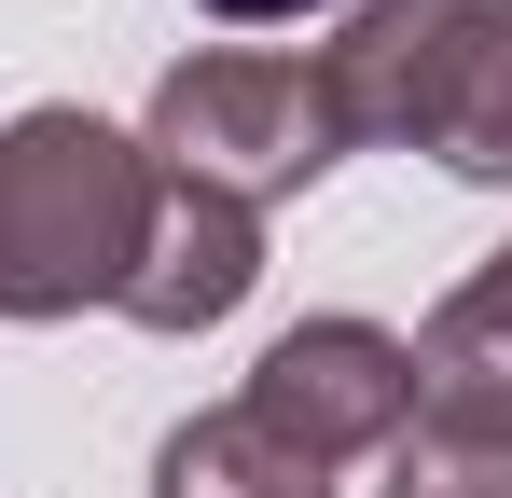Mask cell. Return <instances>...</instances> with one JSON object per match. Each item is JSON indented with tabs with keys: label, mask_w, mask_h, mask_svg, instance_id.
Returning <instances> with one entry per match:
<instances>
[{
	"label": "cell",
	"mask_w": 512,
	"mask_h": 498,
	"mask_svg": "<svg viewBox=\"0 0 512 498\" xmlns=\"http://www.w3.org/2000/svg\"><path fill=\"white\" fill-rule=\"evenodd\" d=\"M167 208V166L139 153L125 125H97L70 97L0 125V319H84L125 305L139 249Z\"/></svg>",
	"instance_id": "6da1fadb"
},
{
	"label": "cell",
	"mask_w": 512,
	"mask_h": 498,
	"mask_svg": "<svg viewBox=\"0 0 512 498\" xmlns=\"http://www.w3.org/2000/svg\"><path fill=\"white\" fill-rule=\"evenodd\" d=\"M139 153L167 166L180 194H222V208H277L305 194L319 166H346V125H333V83L319 56H277V42H208L153 70V111H139Z\"/></svg>",
	"instance_id": "7a4b0ae2"
},
{
	"label": "cell",
	"mask_w": 512,
	"mask_h": 498,
	"mask_svg": "<svg viewBox=\"0 0 512 498\" xmlns=\"http://www.w3.org/2000/svg\"><path fill=\"white\" fill-rule=\"evenodd\" d=\"M236 402H250L277 443H305L319 471L388 457V443L416 429V332H388V319H291L250 360Z\"/></svg>",
	"instance_id": "3957f363"
},
{
	"label": "cell",
	"mask_w": 512,
	"mask_h": 498,
	"mask_svg": "<svg viewBox=\"0 0 512 498\" xmlns=\"http://www.w3.org/2000/svg\"><path fill=\"white\" fill-rule=\"evenodd\" d=\"M443 56H457V0H346V28L319 42L346 153H429Z\"/></svg>",
	"instance_id": "277c9868"
},
{
	"label": "cell",
	"mask_w": 512,
	"mask_h": 498,
	"mask_svg": "<svg viewBox=\"0 0 512 498\" xmlns=\"http://www.w3.org/2000/svg\"><path fill=\"white\" fill-rule=\"evenodd\" d=\"M250 291H263V222L167 180L153 249H139V277H125V319H139V332H208V319H236Z\"/></svg>",
	"instance_id": "5b68a950"
},
{
	"label": "cell",
	"mask_w": 512,
	"mask_h": 498,
	"mask_svg": "<svg viewBox=\"0 0 512 498\" xmlns=\"http://www.w3.org/2000/svg\"><path fill=\"white\" fill-rule=\"evenodd\" d=\"M416 415H457V429H499L512 443V249H485L416 332Z\"/></svg>",
	"instance_id": "8992f818"
},
{
	"label": "cell",
	"mask_w": 512,
	"mask_h": 498,
	"mask_svg": "<svg viewBox=\"0 0 512 498\" xmlns=\"http://www.w3.org/2000/svg\"><path fill=\"white\" fill-rule=\"evenodd\" d=\"M429 166L471 180V194H512V0H457V56H443Z\"/></svg>",
	"instance_id": "52a82bcc"
},
{
	"label": "cell",
	"mask_w": 512,
	"mask_h": 498,
	"mask_svg": "<svg viewBox=\"0 0 512 498\" xmlns=\"http://www.w3.org/2000/svg\"><path fill=\"white\" fill-rule=\"evenodd\" d=\"M153 498H333V471L305 443H277L250 402H208L153 443Z\"/></svg>",
	"instance_id": "ba28073f"
},
{
	"label": "cell",
	"mask_w": 512,
	"mask_h": 498,
	"mask_svg": "<svg viewBox=\"0 0 512 498\" xmlns=\"http://www.w3.org/2000/svg\"><path fill=\"white\" fill-rule=\"evenodd\" d=\"M374 498H512V443L499 429H457V415H416L388 443V485Z\"/></svg>",
	"instance_id": "9c48e42d"
},
{
	"label": "cell",
	"mask_w": 512,
	"mask_h": 498,
	"mask_svg": "<svg viewBox=\"0 0 512 498\" xmlns=\"http://www.w3.org/2000/svg\"><path fill=\"white\" fill-rule=\"evenodd\" d=\"M222 28H291V14H319V0H208Z\"/></svg>",
	"instance_id": "30bf717a"
}]
</instances>
